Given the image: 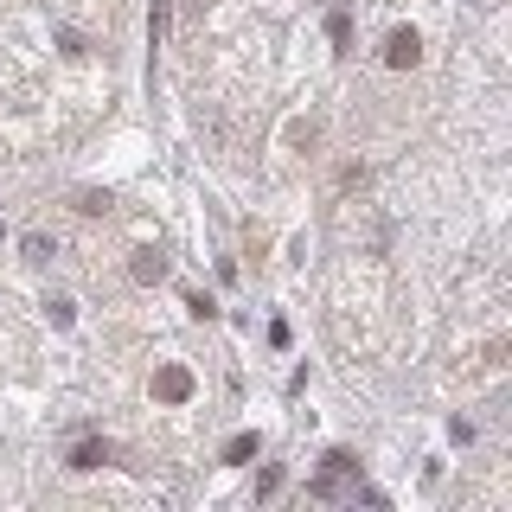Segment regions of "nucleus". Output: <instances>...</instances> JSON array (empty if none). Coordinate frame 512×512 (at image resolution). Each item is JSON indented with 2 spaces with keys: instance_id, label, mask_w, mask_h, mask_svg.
<instances>
[{
  "instance_id": "20e7f679",
  "label": "nucleus",
  "mask_w": 512,
  "mask_h": 512,
  "mask_svg": "<svg viewBox=\"0 0 512 512\" xmlns=\"http://www.w3.org/2000/svg\"><path fill=\"white\" fill-rule=\"evenodd\" d=\"M71 468H103V442H77L71 448Z\"/></svg>"
},
{
  "instance_id": "f257e3e1",
  "label": "nucleus",
  "mask_w": 512,
  "mask_h": 512,
  "mask_svg": "<svg viewBox=\"0 0 512 512\" xmlns=\"http://www.w3.org/2000/svg\"><path fill=\"white\" fill-rule=\"evenodd\" d=\"M416 58H423V39H416L410 26H397L391 39H384V64H391V71H410Z\"/></svg>"
},
{
  "instance_id": "39448f33",
  "label": "nucleus",
  "mask_w": 512,
  "mask_h": 512,
  "mask_svg": "<svg viewBox=\"0 0 512 512\" xmlns=\"http://www.w3.org/2000/svg\"><path fill=\"white\" fill-rule=\"evenodd\" d=\"M256 455V436H250V429H244V436H231V442H224V461H250Z\"/></svg>"
},
{
  "instance_id": "f03ea898",
  "label": "nucleus",
  "mask_w": 512,
  "mask_h": 512,
  "mask_svg": "<svg viewBox=\"0 0 512 512\" xmlns=\"http://www.w3.org/2000/svg\"><path fill=\"white\" fill-rule=\"evenodd\" d=\"M154 397H160V404H186V397H192V372H186V365H160V372H154Z\"/></svg>"
},
{
  "instance_id": "7ed1b4c3",
  "label": "nucleus",
  "mask_w": 512,
  "mask_h": 512,
  "mask_svg": "<svg viewBox=\"0 0 512 512\" xmlns=\"http://www.w3.org/2000/svg\"><path fill=\"white\" fill-rule=\"evenodd\" d=\"M160 276H167V263H160L154 250H141L135 256V282H160Z\"/></svg>"
}]
</instances>
